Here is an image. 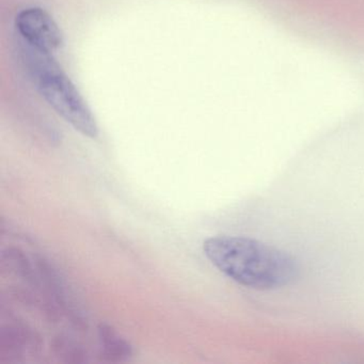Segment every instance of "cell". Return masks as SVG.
Masks as SVG:
<instances>
[{"label": "cell", "mask_w": 364, "mask_h": 364, "mask_svg": "<svg viewBox=\"0 0 364 364\" xmlns=\"http://www.w3.org/2000/svg\"><path fill=\"white\" fill-rule=\"evenodd\" d=\"M21 37L29 46L53 54L63 46V36L54 18L40 8L23 10L16 18Z\"/></svg>", "instance_id": "obj_3"}, {"label": "cell", "mask_w": 364, "mask_h": 364, "mask_svg": "<svg viewBox=\"0 0 364 364\" xmlns=\"http://www.w3.org/2000/svg\"><path fill=\"white\" fill-rule=\"evenodd\" d=\"M203 251L225 276L251 289H279L298 277L291 255L252 238L215 236L204 242Z\"/></svg>", "instance_id": "obj_1"}, {"label": "cell", "mask_w": 364, "mask_h": 364, "mask_svg": "<svg viewBox=\"0 0 364 364\" xmlns=\"http://www.w3.org/2000/svg\"><path fill=\"white\" fill-rule=\"evenodd\" d=\"M23 55L40 95L48 105L76 131L87 137L97 138L99 127L92 112L52 54L27 44Z\"/></svg>", "instance_id": "obj_2"}]
</instances>
